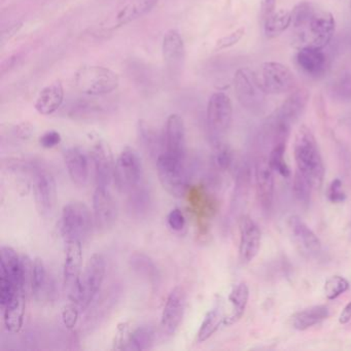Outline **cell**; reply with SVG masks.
Returning <instances> with one entry per match:
<instances>
[{"label":"cell","instance_id":"cell-17","mask_svg":"<svg viewBox=\"0 0 351 351\" xmlns=\"http://www.w3.org/2000/svg\"><path fill=\"white\" fill-rule=\"evenodd\" d=\"M239 258L242 264L252 262L260 252L262 233L256 221L242 215L239 219Z\"/></svg>","mask_w":351,"mask_h":351},{"label":"cell","instance_id":"cell-5","mask_svg":"<svg viewBox=\"0 0 351 351\" xmlns=\"http://www.w3.org/2000/svg\"><path fill=\"white\" fill-rule=\"evenodd\" d=\"M158 178L164 190L176 198H182L188 190L186 161L163 153L156 160Z\"/></svg>","mask_w":351,"mask_h":351},{"label":"cell","instance_id":"cell-28","mask_svg":"<svg viewBox=\"0 0 351 351\" xmlns=\"http://www.w3.org/2000/svg\"><path fill=\"white\" fill-rule=\"evenodd\" d=\"M137 135L141 147L152 158L157 160V158L164 153V137L160 136L157 130L149 123L143 120L139 121L137 125Z\"/></svg>","mask_w":351,"mask_h":351},{"label":"cell","instance_id":"cell-26","mask_svg":"<svg viewBox=\"0 0 351 351\" xmlns=\"http://www.w3.org/2000/svg\"><path fill=\"white\" fill-rule=\"evenodd\" d=\"M127 206L131 217L137 219L147 217L153 206V197L149 186L141 182L139 186L128 193Z\"/></svg>","mask_w":351,"mask_h":351},{"label":"cell","instance_id":"cell-44","mask_svg":"<svg viewBox=\"0 0 351 351\" xmlns=\"http://www.w3.org/2000/svg\"><path fill=\"white\" fill-rule=\"evenodd\" d=\"M80 311H81V308L79 307L77 304L73 303V302H71V304L63 308V322H64L65 326L67 328H75L77 319H79Z\"/></svg>","mask_w":351,"mask_h":351},{"label":"cell","instance_id":"cell-51","mask_svg":"<svg viewBox=\"0 0 351 351\" xmlns=\"http://www.w3.org/2000/svg\"><path fill=\"white\" fill-rule=\"evenodd\" d=\"M20 58H21V57H20V54H16L14 55V56L8 58V60L5 61V62H3V67H1V73L5 75V73L11 71L12 69H14V67L16 66V64H17L18 61L20 60Z\"/></svg>","mask_w":351,"mask_h":351},{"label":"cell","instance_id":"cell-3","mask_svg":"<svg viewBox=\"0 0 351 351\" xmlns=\"http://www.w3.org/2000/svg\"><path fill=\"white\" fill-rule=\"evenodd\" d=\"M75 83L81 93L104 96L118 89L120 79L108 67L84 66L75 73Z\"/></svg>","mask_w":351,"mask_h":351},{"label":"cell","instance_id":"cell-48","mask_svg":"<svg viewBox=\"0 0 351 351\" xmlns=\"http://www.w3.org/2000/svg\"><path fill=\"white\" fill-rule=\"evenodd\" d=\"M15 133L18 138L27 141L34 135V127L30 123H22L16 127Z\"/></svg>","mask_w":351,"mask_h":351},{"label":"cell","instance_id":"cell-50","mask_svg":"<svg viewBox=\"0 0 351 351\" xmlns=\"http://www.w3.org/2000/svg\"><path fill=\"white\" fill-rule=\"evenodd\" d=\"M276 0H262L261 1V17L263 21L267 19L275 11Z\"/></svg>","mask_w":351,"mask_h":351},{"label":"cell","instance_id":"cell-41","mask_svg":"<svg viewBox=\"0 0 351 351\" xmlns=\"http://www.w3.org/2000/svg\"><path fill=\"white\" fill-rule=\"evenodd\" d=\"M215 145L213 154V164L219 171H227L233 163V151L226 143H219Z\"/></svg>","mask_w":351,"mask_h":351},{"label":"cell","instance_id":"cell-11","mask_svg":"<svg viewBox=\"0 0 351 351\" xmlns=\"http://www.w3.org/2000/svg\"><path fill=\"white\" fill-rule=\"evenodd\" d=\"M106 273V262L99 254H94L88 261L81 280V299L79 306L81 310L90 307L92 302L99 293Z\"/></svg>","mask_w":351,"mask_h":351},{"label":"cell","instance_id":"cell-43","mask_svg":"<svg viewBox=\"0 0 351 351\" xmlns=\"http://www.w3.org/2000/svg\"><path fill=\"white\" fill-rule=\"evenodd\" d=\"M244 34H245V28L240 27L236 29L235 32L228 34V36H223V38L217 40V44H215V50L221 51L232 48L242 40Z\"/></svg>","mask_w":351,"mask_h":351},{"label":"cell","instance_id":"cell-8","mask_svg":"<svg viewBox=\"0 0 351 351\" xmlns=\"http://www.w3.org/2000/svg\"><path fill=\"white\" fill-rule=\"evenodd\" d=\"M143 168L141 156L133 147H126L116 161L114 182L123 194H128L143 182Z\"/></svg>","mask_w":351,"mask_h":351},{"label":"cell","instance_id":"cell-27","mask_svg":"<svg viewBox=\"0 0 351 351\" xmlns=\"http://www.w3.org/2000/svg\"><path fill=\"white\" fill-rule=\"evenodd\" d=\"M0 274H5L23 289L21 256L11 246H1L0 248Z\"/></svg>","mask_w":351,"mask_h":351},{"label":"cell","instance_id":"cell-30","mask_svg":"<svg viewBox=\"0 0 351 351\" xmlns=\"http://www.w3.org/2000/svg\"><path fill=\"white\" fill-rule=\"evenodd\" d=\"M330 315V310L326 306L317 305L306 308L293 314L291 324L298 330H306L312 326L319 324Z\"/></svg>","mask_w":351,"mask_h":351},{"label":"cell","instance_id":"cell-10","mask_svg":"<svg viewBox=\"0 0 351 351\" xmlns=\"http://www.w3.org/2000/svg\"><path fill=\"white\" fill-rule=\"evenodd\" d=\"M258 79L268 95H281L291 92L295 86L293 71L282 63L269 61L261 66Z\"/></svg>","mask_w":351,"mask_h":351},{"label":"cell","instance_id":"cell-32","mask_svg":"<svg viewBox=\"0 0 351 351\" xmlns=\"http://www.w3.org/2000/svg\"><path fill=\"white\" fill-rule=\"evenodd\" d=\"M54 285L47 272L46 265L40 258L34 261V277H32V293L36 300L50 298L53 295Z\"/></svg>","mask_w":351,"mask_h":351},{"label":"cell","instance_id":"cell-14","mask_svg":"<svg viewBox=\"0 0 351 351\" xmlns=\"http://www.w3.org/2000/svg\"><path fill=\"white\" fill-rule=\"evenodd\" d=\"M94 223L100 231H108L118 219V207L108 188L97 186L93 195Z\"/></svg>","mask_w":351,"mask_h":351},{"label":"cell","instance_id":"cell-22","mask_svg":"<svg viewBox=\"0 0 351 351\" xmlns=\"http://www.w3.org/2000/svg\"><path fill=\"white\" fill-rule=\"evenodd\" d=\"M163 58L166 65L172 71H176L178 67H182L186 56V48H184V38L180 32L176 29L166 32L162 45Z\"/></svg>","mask_w":351,"mask_h":351},{"label":"cell","instance_id":"cell-42","mask_svg":"<svg viewBox=\"0 0 351 351\" xmlns=\"http://www.w3.org/2000/svg\"><path fill=\"white\" fill-rule=\"evenodd\" d=\"M350 285L346 278L340 275L330 277L324 283V293L328 300H335L348 291Z\"/></svg>","mask_w":351,"mask_h":351},{"label":"cell","instance_id":"cell-6","mask_svg":"<svg viewBox=\"0 0 351 351\" xmlns=\"http://www.w3.org/2000/svg\"><path fill=\"white\" fill-rule=\"evenodd\" d=\"M232 114L233 108L229 96L223 92L213 94L207 104L206 125L209 138L213 145L223 143V137L231 126Z\"/></svg>","mask_w":351,"mask_h":351},{"label":"cell","instance_id":"cell-25","mask_svg":"<svg viewBox=\"0 0 351 351\" xmlns=\"http://www.w3.org/2000/svg\"><path fill=\"white\" fill-rule=\"evenodd\" d=\"M25 298L23 291H19L3 309V322L9 332L17 334L23 328L25 316Z\"/></svg>","mask_w":351,"mask_h":351},{"label":"cell","instance_id":"cell-52","mask_svg":"<svg viewBox=\"0 0 351 351\" xmlns=\"http://www.w3.org/2000/svg\"><path fill=\"white\" fill-rule=\"evenodd\" d=\"M351 320V302H349L346 306H345L344 309L341 312L340 316H339V322L341 324H348Z\"/></svg>","mask_w":351,"mask_h":351},{"label":"cell","instance_id":"cell-1","mask_svg":"<svg viewBox=\"0 0 351 351\" xmlns=\"http://www.w3.org/2000/svg\"><path fill=\"white\" fill-rule=\"evenodd\" d=\"M291 14V26L300 48L324 49L330 44L336 30V21L330 12L304 1Z\"/></svg>","mask_w":351,"mask_h":351},{"label":"cell","instance_id":"cell-35","mask_svg":"<svg viewBox=\"0 0 351 351\" xmlns=\"http://www.w3.org/2000/svg\"><path fill=\"white\" fill-rule=\"evenodd\" d=\"M293 21V14L285 9L275 10L264 21L265 36L267 38H276L289 29Z\"/></svg>","mask_w":351,"mask_h":351},{"label":"cell","instance_id":"cell-49","mask_svg":"<svg viewBox=\"0 0 351 351\" xmlns=\"http://www.w3.org/2000/svg\"><path fill=\"white\" fill-rule=\"evenodd\" d=\"M22 27H23L22 22H15V23L8 26L7 28L3 29V34H1V40L7 42V40H11L12 38H14L20 32Z\"/></svg>","mask_w":351,"mask_h":351},{"label":"cell","instance_id":"cell-47","mask_svg":"<svg viewBox=\"0 0 351 351\" xmlns=\"http://www.w3.org/2000/svg\"><path fill=\"white\" fill-rule=\"evenodd\" d=\"M61 141H62V137H61L60 133L55 130H51L45 133V134L40 137V143L45 149H53V147L60 145Z\"/></svg>","mask_w":351,"mask_h":351},{"label":"cell","instance_id":"cell-21","mask_svg":"<svg viewBox=\"0 0 351 351\" xmlns=\"http://www.w3.org/2000/svg\"><path fill=\"white\" fill-rule=\"evenodd\" d=\"M289 231L295 243L306 252V254H317L322 250V242L316 234L302 221L301 217L298 215H293L289 217Z\"/></svg>","mask_w":351,"mask_h":351},{"label":"cell","instance_id":"cell-38","mask_svg":"<svg viewBox=\"0 0 351 351\" xmlns=\"http://www.w3.org/2000/svg\"><path fill=\"white\" fill-rule=\"evenodd\" d=\"M312 189L313 186L311 182L299 170H295L293 182V193L295 200L303 206H308L311 201Z\"/></svg>","mask_w":351,"mask_h":351},{"label":"cell","instance_id":"cell-19","mask_svg":"<svg viewBox=\"0 0 351 351\" xmlns=\"http://www.w3.org/2000/svg\"><path fill=\"white\" fill-rule=\"evenodd\" d=\"M324 49L304 47L295 55L298 66L310 77H322L328 69V58Z\"/></svg>","mask_w":351,"mask_h":351},{"label":"cell","instance_id":"cell-20","mask_svg":"<svg viewBox=\"0 0 351 351\" xmlns=\"http://www.w3.org/2000/svg\"><path fill=\"white\" fill-rule=\"evenodd\" d=\"M69 178L77 186H85L89 180V160L80 147H69L63 153Z\"/></svg>","mask_w":351,"mask_h":351},{"label":"cell","instance_id":"cell-37","mask_svg":"<svg viewBox=\"0 0 351 351\" xmlns=\"http://www.w3.org/2000/svg\"><path fill=\"white\" fill-rule=\"evenodd\" d=\"M250 184V171L248 166L242 165L238 171L236 178L235 189H234L233 201H232V211L237 213L238 209L245 202Z\"/></svg>","mask_w":351,"mask_h":351},{"label":"cell","instance_id":"cell-15","mask_svg":"<svg viewBox=\"0 0 351 351\" xmlns=\"http://www.w3.org/2000/svg\"><path fill=\"white\" fill-rule=\"evenodd\" d=\"M274 171L269 165L268 158L258 157L254 164V180L258 203L265 213H269L274 200Z\"/></svg>","mask_w":351,"mask_h":351},{"label":"cell","instance_id":"cell-53","mask_svg":"<svg viewBox=\"0 0 351 351\" xmlns=\"http://www.w3.org/2000/svg\"><path fill=\"white\" fill-rule=\"evenodd\" d=\"M350 8H351V1H350Z\"/></svg>","mask_w":351,"mask_h":351},{"label":"cell","instance_id":"cell-7","mask_svg":"<svg viewBox=\"0 0 351 351\" xmlns=\"http://www.w3.org/2000/svg\"><path fill=\"white\" fill-rule=\"evenodd\" d=\"M234 90L242 106L250 112L262 110L267 93L261 84L258 75L252 69H240L234 75Z\"/></svg>","mask_w":351,"mask_h":351},{"label":"cell","instance_id":"cell-45","mask_svg":"<svg viewBox=\"0 0 351 351\" xmlns=\"http://www.w3.org/2000/svg\"><path fill=\"white\" fill-rule=\"evenodd\" d=\"M328 200L332 203H342L346 199V195L342 190V182L339 178L332 180L326 193Z\"/></svg>","mask_w":351,"mask_h":351},{"label":"cell","instance_id":"cell-4","mask_svg":"<svg viewBox=\"0 0 351 351\" xmlns=\"http://www.w3.org/2000/svg\"><path fill=\"white\" fill-rule=\"evenodd\" d=\"M93 223L94 217L83 202L73 201L63 207L61 231L65 242L75 240L83 243L91 234Z\"/></svg>","mask_w":351,"mask_h":351},{"label":"cell","instance_id":"cell-2","mask_svg":"<svg viewBox=\"0 0 351 351\" xmlns=\"http://www.w3.org/2000/svg\"><path fill=\"white\" fill-rule=\"evenodd\" d=\"M293 156L298 170L311 182L313 189H319L326 170L315 136L305 125H302L295 133Z\"/></svg>","mask_w":351,"mask_h":351},{"label":"cell","instance_id":"cell-18","mask_svg":"<svg viewBox=\"0 0 351 351\" xmlns=\"http://www.w3.org/2000/svg\"><path fill=\"white\" fill-rule=\"evenodd\" d=\"M92 161L95 169V178L97 186L108 188L114 180V155L110 145L104 141H98L92 147Z\"/></svg>","mask_w":351,"mask_h":351},{"label":"cell","instance_id":"cell-23","mask_svg":"<svg viewBox=\"0 0 351 351\" xmlns=\"http://www.w3.org/2000/svg\"><path fill=\"white\" fill-rule=\"evenodd\" d=\"M309 93L306 90H297L291 93L280 106L274 110V114L291 125L295 124L305 110L309 100Z\"/></svg>","mask_w":351,"mask_h":351},{"label":"cell","instance_id":"cell-40","mask_svg":"<svg viewBox=\"0 0 351 351\" xmlns=\"http://www.w3.org/2000/svg\"><path fill=\"white\" fill-rule=\"evenodd\" d=\"M330 94L340 101L351 100V71L341 73L330 85Z\"/></svg>","mask_w":351,"mask_h":351},{"label":"cell","instance_id":"cell-34","mask_svg":"<svg viewBox=\"0 0 351 351\" xmlns=\"http://www.w3.org/2000/svg\"><path fill=\"white\" fill-rule=\"evenodd\" d=\"M129 265L135 274L147 279L152 285H157L159 282V270L154 261L147 254L143 252H135L130 256Z\"/></svg>","mask_w":351,"mask_h":351},{"label":"cell","instance_id":"cell-31","mask_svg":"<svg viewBox=\"0 0 351 351\" xmlns=\"http://www.w3.org/2000/svg\"><path fill=\"white\" fill-rule=\"evenodd\" d=\"M250 299V289L245 282L238 283L233 287L229 295V301L232 304V312L223 319L225 326L236 324L243 316Z\"/></svg>","mask_w":351,"mask_h":351},{"label":"cell","instance_id":"cell-24","mask_svg":"<svg viewBox=\"0 0 351 351\" xmlns=\"http://www.w3.org/2000/svg\"><path fill=\"white\" fill-rule=\"evenodd\" d=\"M64 100V89L60 81L50 84L42 90L36 99V110L43 116L54 114L62 106Z\"/></svg>","mask_w":351,"mask_h":351},{"label":"cell","instance_id":"cell-39","mask_svg":"<svg viewBox=\"0 0 351 351\" xmlns=\"http://www.w3.org/2000/svg\"><path fill=\"white\" fill-rule=\"evenodd\" d=\"M285 147L287 145L285 143L272 147L269 152L268 162L273 171L280 174L282 178H287L291 176V170L285 159Z\"/></svg>","mask_w":351,"mask_h":351},{"label":"cell","instance_id":"cell-13","mask_svg":"<svg viewBox=\"0 0 351 351\" xmlns=\"http://www.w3.org/2000/svg\"><path fill=\"white\" fill-rule=\"evenodd\" d=\"M34 194L38 215L43 217H50L57 202L56 182L50 172L36 167L34 170Z\"/></svg>","mask_w":351,"mask_h":351},{"label":"cell","instance_id":"cell-46","mask_svg":"<svg viewBox=\"0 0 351 351\" xmlns=\"http://www.w3.org/2000/svg\"><path fill=\"white\" fill-rule=\"evenodd\" d=\"M168 226L171 228L173 231H182L186 225V219H184V213L178 208L172 209L167 217Z\"/></svg>","mask_w":351,"mask_h":351},{"label":"cell","instance_id":"cell-36","mask_svg":"<svg viewBox=\"0 0 351 351\" xmlns=\"http://www.w3.org/2000/svg\"><path fill=\"white\" fill-rule=\"evenodd\" d=\"M223 319L225 317L221 313L219 306H215L213 309L209 310L201 324L198 332H197V341L199 343H202L208 340L219 330V326L223 324Z\"/></svg>","mask_w":351,"mask_h":351},{"label":"cell","instance_id":"cell-29","mask_svg":"<svg viewBox=\"0 0 351 351\" xmlns=\"http://www.w3.org/2000/svg\"><path fill=\"white\" fill-rule=\"evenodd\" d=\"M156 340V332L153 326H141L133 330L121 341L120 349L129 351L147 350L153 347Z\"/></svg>","mask_w":351,"mask_h":351},{"label":"cell","instance_id":"cell-12","mask_svg":"<svg viewBox=\"0 0 351 351\" xmlns=\"http://www.w3.org/2000/svg\"><path fill=\"white\" fill-rule=\"evenodd\" d=\"M186 307V291L182 287H174L166 300L160 322V330L164 337L174 336L178 332L184 319Z\"/></svg>","mask_w":351,"mask_h":351},{"label":"cell","instance_id":"cell-16","mask_svg":"<svg viewBox=\"0 0 351 351\" xmlns=\"http://www.w3.org/2000/svg\"><path fill=\"white\" fill-rule=\"evenodd\" d=\"M163 137L164 153L176 159L186 161V127L182 117L176 114L168 117Z\"/></svg>","mask_w":351,"mask_h":351},{"label":"cell","instance_id":"cell-9","mask_svg":"<svg viewBox=\"0 0 351 351\" xmlns=\"http://www.w3.org/2000/svg\"><path fill=\"white\" fill-rule=\"evenodd\" d=\"M82 265H83L82 242L75 241V240L66 241V252H65L64 268H63L64 289L69 295V299L77 305L81 299Z\"/></svg>","mask_w":351,"mask_h":351},{"label":"cell","instance_id":"cell-33","mask_svg":"<svg viewBox=\"0 0 351 351\" xmlns=\"http://www.w3.org/2000/svg\"><path fill=\"white\" fill-rule=\"evenodd\" d=\"M158 0H132L130 3H127L116 17L117 26H124L143 16L149 14L156 5Z\"/></svg>","mask_w":351,"mask_h":351}]
</instances>
